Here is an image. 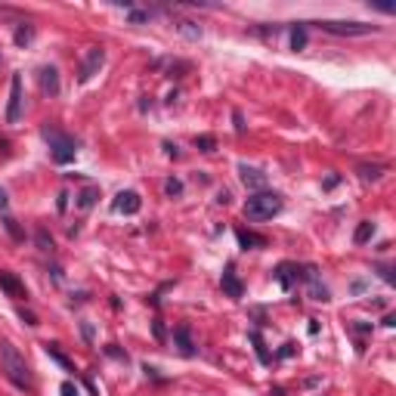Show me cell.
<instances>
[{"instance_id": "cell-1", "label": "cell", "mask_w": 396, "mask_h": 396, "mask_svg": "<svg viewBox=\"0 0 396 396\" xmlns=\"http://www.w3.org/2000/svg\"><path fill=\"white\" fill-rule=\"evenodd\" d=\"M0 366H4L6 378H10L15 387H22V390H31L28 362H25V356H22V353L10 344V340H0Z\"/></svg>"}, {"instance_id": "cell-2", "label": "cell", "mask_w": 396, "mask_h": 396, "mask_svg": "<svg viewBox=\"0 0 396 396\" xmlns=\"http://www.w3.org/2000/svg\"><path fill=\"white\" fill-rule=\"evenodd\" d=\"M279 211H282V196H276V192H254L245 201L248 220H273Z\"/></svg>"}, {"instance_id": "cell-3", "label": "cell", "mask_w": 396, "mask_h": 396, "mask_svg": "<svg viewBox=\"0 0 396 396\" xmlns=\"http://www.w3.org/2000/svg\"><path fill=\"white\" fill-rule=\"evenodd\" d=\"M322 31H328V34H340V37H362V34H375L378 25H366V22H316Z\"/></svg>"}, {"instance_id": "cell-4", "label": "cell", "mask_w": 396, "mask_h": 396, "mask_svg": "<svg viewBox=\"0 0 396 396\" xmlns=\"http://www.w3.org/2000/svg\"><path fill=\"white\" fill-rule=\"evenodd\" d=\"M44 136H46V143H50V149H53V158L59 161V165H68V161H75V139L72 136H65V134H59V130H44Z\"/></svg>"}, {"instance_id": "cell-5", "label": "cell", "mask_w": 396, "mask_h": 396, "mask_svg": "<svg viewBox=\"0 0 396 396\" xmlns=\"http://www.w3.org/2000/svg\"><path fill=\"white\" fill-rule=\"evenodd\" d=\"M22 118V77L13 75V84H10V108H6V121L15 124Z\"/></svg>"}, {"instance_id": "cell-6", "label": "cell", "mask_w": 396, "mask_h": 396, "mask_svg": "<svg viewBox=\"0 0 396 396\" xmlns=\"http://www.w3.org/2000/svg\"><path fill=\"white\" fill-rule=\"evenodd\" d=\"M112 207L118 214H136L139 207H143V198H139L136 192H118V198L112 201Z\"/></svg>"}, {"instance_id": "cell-7", "label": "cell", "mask_w": 396, "mask_h": 396, "mask_svg": "<svg viewBox=\"0 0 396 396\" xmlns=\"http://www.w3.org/2000/svg\"><path fill=\"white\" fill-rule=\"evenodd\" d=\"M103 62H106V53L99 50V46H93V50L87 53V59H84V65H81V81H90L93 72H96Z\"/></svg>"}, {"instance_id": "cell-8", "label": "cell", "mask_w": 396, "mask_h": 396, "mask_svg": "<svg viewBox=\"0 0 396 396\" xmlns=\"http://www.w3.org/2000/svg\"><path fill=\"white\" fill-rule=\"evenodd\" d=\"M0 288H4L10 298H15V300H22V298H28V291H25V285L19 282L15 276H10V273H4L0 269Z\"/></svg>"}, {"instance_id": "cell-9", "label": "cell", "mask_w": 396, "mask_h": 396, "mask_svg": "<svg viewBox=\"0 0 396 396\" xmlns=\"http://www.w3.org/2000/svg\"><path fill=\"white\" fill-rule=\"evenodd\" d=\"M41 87H44V93H53V96L59 93V72L53 65L41 68Z\"/></svg>"}, {"instance_id": "cell-10", "label": "cell", "mask_w": 396, "mask_h": 396, "mask_svg": "<svg viewBox=\"0 0 396 396\" xmlns=\"http://www.w3.org/2000/svg\"><path fill=\"white\" fill-rule=\"evenodd\" d=\"M223 291H226L229 298H242V282H238L236 269H226V273H223Z\"/></svg>"}, {"instance_id": "cell-11", "label": "cell", "mask_w": 396, "mask_h": 396, "mask_svg": "<svg viewBox=\"0 0 396 396\" xmlns=\"http://www.w3.org/2000/svg\"><path fill=\"white\" fill-rule=\"evenodd\" d=\"M371 236H375V223H371V220H362L359 229L353 232V242H356V245H366Z\"/></svg>"}, {"instance_id": "cell-12", "label": "cell", "mask_w": 396, "mask_h": 396, "mask_svg": "<svg viewBox=\"0 0 396 396\" xmlns=\"http://www.w3.org/2000/svg\"><path fill=\"white\" fill-rule=\"evenodd\" d=\"M359 174H362V180H378V177L384 174V167L381 165H362Z\"/></svg>"}, {"instance_id": "cell-13", "label": "cell", "mask_w": 396, "mask_h": 396, "mask_svg": "<svg viewBox=\"0 0 396 396\" xmlns=\"http://www.w3.org/2000/svg\"><path fill=\"white\" fill-rule=\"evenodd\" d=\"M177 340H180V350H183L186 356H192V353H196V347H192L189 331H186V328H180V331H177Z\"/></svg>"}, {"instance_id": "cell-14", "label": "cell", "mask_w": 396, "mask_h": 396, "mask_svg": "<svg viewBox=\"0 0 396 396\" xmlns=\"http://www.w3.org/2000/svg\"><path fill=\"white\" fill-rule=\"evenodd\" d=\"M242 180L251 183V186H260L263 183V174H260V170H254V167H242Z\"/></svg>"}, {"instance_id": "cell-15", "label": "cell", "mask_w": 396, "mask_h": 396, "mask_svg": "<svg viewBox=\"0 0 396 396\" xmlns=\"http://www.w3.org/2000/svg\"><path fill=\"white\" fill-rule=\"evenodd\" d=\"M238 242H242L245 248H248V245H260V248L267 245V242H263L260 236H251V232H238Z\"/></svg>"}, {"instance_id": "cell-16", "label": "cell", "mask_w": 396, "mask_h": 396, "mask_svg": "<svg viewBox=\"0 0 396 396\" xmlns=\"http://www.w3.org/2000/svg\"><path fill=\"white\" fill-rule=\"evenodd\" d=\"M304 44H307V31L298 28V31H294V37H291V46H294V50H304Z\"/></svg>"}, {"instance_id": "cell-17", "label": "cell", "mask_w": 396, "mask_h": 396, "mask_svg": "<svg viewBox=\"0 0 396 396\" xmlns=\"http://www.w3.org/2000/svg\"><path fill=\"white\" fill-rule=\"evenodd\" d=\"M196 146H201L205 152H211V149H214V136H198V139H196Z\"/></svg>"}, {"instance_id": "cell-18", "label": "cell", "mask_w": 396, "mask_h": 396, "mask_svg": "<svg viewBox=\"0 0 396 396\" xmlns=\"http://www.w3.org/2000/svg\"><path fill=\"white\" fill-rule=\"evenodd\" d=\"M37 245H41L44 251H50V248H53V238H46V232H37Z\"/></svg>"}, {"instance_id": "cell-19", "label": "cell", "mask_w": 396, "mask_h": 396, "mask_svg": "<svg viewBox=\"0 0 396 396\" xmlns=\"http://www.w3.org/2000/svg\"><path fill=\"white\" fill-rule=\"evenodd\" d=\"M28 37H31V28H19V31H15V44H25Z\"/></svg>"}, {"instance_id": "cell-20", "label": "cell", "mask_w": 396, "mask_h": 396, "mask_svg": "<svg viewBox=\"0 0 396 396\" xmlns=\"http://www.w3.org/2000/svg\"><path fill=\"white\" fill-rule=\"evenodd\" d=\"M62 396H77V387L72 381H65V384H62Z\"/></svg>"}, {"instance_id": "cell-21", "label": "cell", "mask_w": 396, "mask_h": 396, "mask_svg": "<svg viewBox=\"0 0 396 396\" xmlns=\"http://www.w3.org/2000/svg\"><path fill=\"white\" fill-rule=\"evenodd\" d=\"M180 189H183V186L177 183V180H170V183H167V196H177V192H180Z\"/></svg>"}, {"instance_id": "cell-22", "label": "cell", "mask_w": 396, "mask_h": 396, "mask_svg": "<svg viewBox=\"0 0 396 396\" xmlns=\"http://www.w3.org/2000/svg\"><path fill=\"white\" fill-rule=\"evenodd\" d=\"M232 121H236V130H238V134H245V124H242V115H232Z\"/></svg>"}, {"instance_id": "cell-23", "label": "cell", "mask_w": 396, "mask_h": 396, "mask_svg": "<svg viewBox=\"0 0 396 396\" xmlns=\"http://www.w3.org/2000/svg\"><path fill=\"white\" fill-rule=\"evenodd\" d=\"M6 223V229H10V236H15V238H22L19 236V229H15V220H4Z\"/></svg>"}, {"instance_id": "cell-24", "label": "cell", "mask_w": 396, "mask_h": 396, "mask_svg": "<svg viewBox=\"0 0 396 396\" xmlns=\"http://www.w3.org/2000/svg\"><path fill=\"white\" fill-rule=\"evenodd\" d=\"M0 207H6V192L0 189Z\"/></svg>"}]
</instances>
